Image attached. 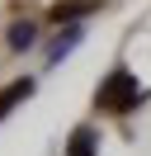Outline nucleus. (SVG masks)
<instances>
[{
	"instance_id": "f257e3e1",
	"label": "nucleus",
	"mask_w": 151,
	"mask_h": 156,
	"mask_svg": "<svg viewBox=\"0 0 151 156\" xmlns=\"http://www.w3.org/2000/svg\"><path fill=\"white\" fill-rule=\"evenodd\" d=\"M94 104H99V109H113V114H128V109L137 104V80H132V71L118 66V71H113V76L99 85Z\"/></svg>"
},
{
	"instance_id": "f03ea898",
	"label": "nucleus",
	"mask_w": 151,
	"mask_h": 156,
	"mask_svg": "<svg viewBox=\"0 0 151 156\" xmlns=\"http://www.w3.org/2000/svg\"><path fill=\"white\" fill-rule=\"evenodd\" d=\"M66 156H99V128L94 123H80L66 142Z\"/></svg>"
},
{
	"instance_id": "7ed1b4c3",
	"label": "nucleus",
	"mask_w": 151,
	"mask_h": 156,
	"mask_svg": "<svg viewBox=\"0 0 151 156\" xmlns=\"http://www.w3.org/2000/svg\"><path fill=\"white\" fill-rule=\"evenodd\" d=\"M76 43H80V24H66V29L52 38V48H47V66H57L61 57H71V52H76Z\"/></svg>"
},
{
	"instance_id": "20e7f679",
	"label": "nucleus",
	"mask_w": 151,
	"mask_h": 156,
	"mask_svg": "<svg viewBox=\"0 0 151 156\" xmlns=\"http://www.w3.org/2000/svg\"><path fill=\"white\" fill-rule=\"evenodd\" d=\"M33 90H38V80H28V76H24V80H14L9 90H0V123H5V114H9L14 104H24Z\"/></svg>"
},
{
	"instance_id": "39448f33",
	"label": "nucleus",
	"mask_w": 151,
	"mask_h": 156,
	"mask_svg": "<svg viewBox=\"0 0 151 156\" xmlns=\"http://www.w3.org/2000/svg\"><path fill=\"white\" fill-rule=\"evenodd\" d=\"M33 38H38V29H33V19H19V24H9V48H14V52H24V48H33Z\"/></svg>"
},
{
	"instance_id": "423d86ee",
	"label": "nucleus",
	"mask_w": 151,
	"mask_h": 156,
	"mask_svg": "<svg viewBox=\"0 0 151 156\" xmlns=\"http://www.w3.org/2000/svg\"><path fill=\"white\" fill-rule=\"evenodd\" d=\"M104 0H71V5H57L52 10V19L61 24V19H80V14H90V10H99Z\"/></svg>"
}]
</instances>
